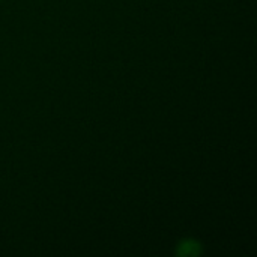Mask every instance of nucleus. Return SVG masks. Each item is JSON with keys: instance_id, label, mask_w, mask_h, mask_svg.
Returning <instances> with one entry per match:
<instances>
[{"instance_id": "obj_1", "label": "nucleus", "mask_w": 257, "mask_h": 257, "mask_svg": "<svg viewBox=\"0 0 257 257\" xmlns=\"http://www.w3.org/2000/svg\"><path fill=\"white\" fill-rule=\"evenodd\" d=\"M178 254L181 257H197L202 254V245L197 241L185 239L178 245Z\"/></svg>"}]
</instances>
